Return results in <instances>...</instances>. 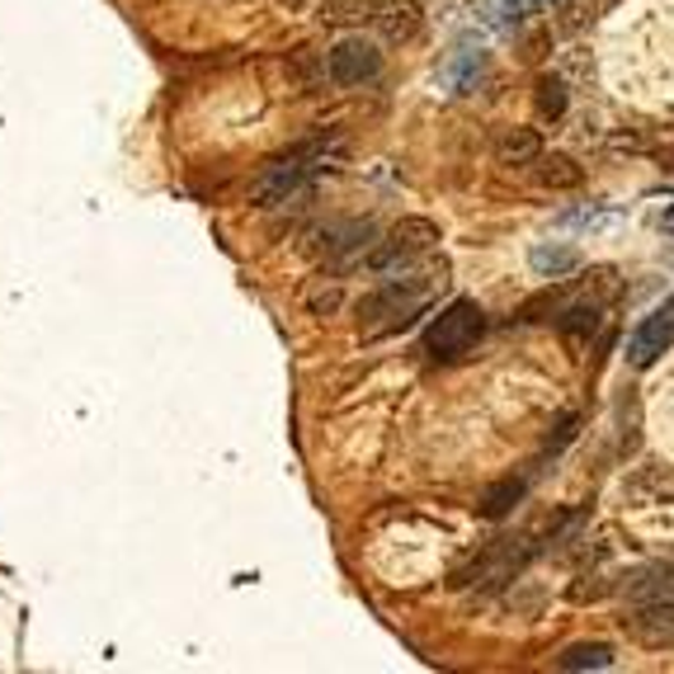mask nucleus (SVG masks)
Instances as JSON below:
<instances>
[{
    "mask_svg": "<svg viewBox=\"0 0 674 674\" xmlns=\"http://www.w3.org/2000/svg\"><path fill=\"white\" fill-rule=\"evenodd\" d=\"M622 632H628L637 646H651V651L674 646V595L646 599L637 613L622 618Z\"/></svg>",
    "mask_w": 674,
    "mask_h": 674,
    "instance_id": "7",
    "label": "nucleus"
},
{
    "mask_svg": "<svg viewBox=\"0 0 674 674\" xmlns=\"http://www.w3.org/2000/svg\"><path fill=\"white\" fill-rule=\"evenodd\" d=\"M524 496H529V477H504V481H496L491 491L481 496L477 510H481V519H504Z\"/></svg>",
    "mask_w": 674,
    "mask_h": 674,
    "instance_id": "12",
    "label": "nucleus"
},
{
    "mask_svg": "<svg viewBox=\"0 0 674 674\" xmlns=\"http://www.w3.org/2000/svg\"><path fill=\"white\" fill-rule=\"evenodd\" d=\"M533 99H537V113H543V118H562L566 113V86H562L557 76H537Z\"/></svg>",
    "mask_w": 674,
    "mask_h": 674,
    "instance_id": "20",
    "label": "nucleus"
},
{
    "mask_svg": "<svg viewBox=\"0 0 674 674\" xmlns=\"http://www.w3.org/2000/svg\"><path fill=\"white\" fill-rule=\"evenodd\" d=\"M439 241L444 236L430 217H406V222H396L392 231H387V241H378L373 250H368L363 264L373 269V274H401V269H411L420 256H430Z\"/></svg>",
    "mask_w": 674,
    "mask_h": 674,
    "instance_id": "3",
    "label": "nucleus"
},
{
    "mask_svg": "<svg viewBox=\"0 0 674 674\" xmlns=\"http://www.w3.org/2000/svg\"><path fill=\"white\" fill-rule=\"evenodd\" d=\"M279 6H283V10H307L312 0H279Z\"/></svg>",
    "mask_w": 674,
    "mask_h": 674,
    "instance_id": "25",
    "label": "nucleus"
},
{
    "mask_svg": "<svg viewBox=\"0 0 674 674\" xmlns=\"http://www.w3.org/2000/svg\"><path fill=\"white\" fill-rule=\"evenodd\" d=\"M557 326L566 340H589V335L599 330V307L595 302H570V307L557 316Z\"/></svg>",
    "mask_w": 674,
    "mask_h": 674,
    "instance_id": "16",
    "label": "nucleus"
},
{
    "mask_svg": "<svg viewBox=\"0 0 674 674\" xmlns=\"http://www.w3.org/2000/svg\"><path fill=\"white\" fill-rule=\"evenodd\" d=\"M661 231H665V236H674V204H670V208H665V217H661Z\"/></svg>",
    "mask_w": 674,
    "mask_h": 674,
    "instance_id": "24",
    "label": "nucleus"
},
{
    "mask_svg": "<svg viewBox=\"0 0 674 674\" xmlns=\"http://www.w3.org/2000/svg\"><path fill=\"white\" fill-rule=\"evenodd\" d=\"M382 0H326V10H322V20L330 24H349V20H373Z\"/></svg>",
    "mask_w": 674,
    "mask_h": 674,
    "instance_id": "19",
    "label": "nucleus"
},
{
    "mask_svg": "<svg viewBox=\"0 0 674 674\" xmlns=\"http://www.w3.org/2000/svg\"><path fill=\"white\" fill-rule=\"evenodd\" d=\"M444 283H448V279H444V264H439V269H434V264L406 269V274H382V283L363 297V307H359L363 335H368V340H378V335L406 330L415 316L430 307V297L439 293Z\"/></svg>",
    "mask_w": 674,
    "mask_h": 674,
    "instance_id": "1",
    "label": "nucleus"
},
{
    "mask_svg": "<svg viewBox=\"0 0 674 674\" xmlns=\"http://www.w3.org/2000/svg\"><path fill=\"white\" fill-rule=\"evenodd\" d=\"M537 132L533 128H510L500 138V146H496V156H500V165H529V161H537Z\"/></svg>",
    "mask_w": 674,
    "mask_h": 674,
    "instance_id": "14",
    "label": "nucleus"
},
{
    "mask_svg": "<svg viewBox=\"0 0 674 674\" xmlns=\"http://www.w3.org/2000/svg\"><path fill=\"white\" fill-rule=\"evenodd\" d=\"M674 340V302L661 312H651L646 322H637V330L628 335V363L632 368H651Z\"/></svg>",
    "mask_w": 674,
    "mask_h": 674,
    "instance_id": "8",
    "label": "nucleus"
},
{
    "mask_svg": "<svg viewBox=\"0 0 674 674\" xmlns=\"http://www.w3.org/2000/svg\"><path fill=\"white\" fill-rule=\"evenodd\" d=\"M599 10H604V0H557V14H562V24H566V29L589 24Z\"/></svg>",
    "mask_w": 674,
    "mask_h": 674,
    "instance_id": "21",
    "label": "nucleus"
},
{
    "mask_svg": "<svg viewBox=\"0 0 674 674\" xmlns=\"http://www.w3.org/2000/svg\"><path fill=\"white\" fill-rule=\"evenodd\" d=\"M373 246H378V222H368V217L326 222V227H316V236H312V250L316 256H326L330 264H363Z\"/></svg>",
    "mask_w": 674,
    "mask_h": 674,
    "instance_id": "5",
    "label": "nucleus"
},
{
    "mask_svg": "<svg viewBox=\"0 0 674 674\" xmlns=\"http://www.w3.org/2000/svg\"><path fill=\"white\" fill-rule=\"evenodd\" d=\"M486 72V53L481 47H458V53H448V62L439 66V86L448 95H471L477 90V80Z\"/></svg>",
    "mask_w": 674,
    "mask_h": 674,
    "instance_id": "9",
    "label": "nucleus"
},
{
    "mask_svg": "<svg viewBox=\"0 0 674 674\" xmlns=\"http://www.w3.org/2000/svg\"><path fill=\"white\" fill-rule=\"evenodd\" d=\"M670 165H674V151H670Z\"/></svg>",
    "mask_w": 674,
    "mask_h": 674,
    "instance_id": "26",
    "label": "nucleus"
},
{
    "mask_svg": "<svg viewBox=\"0 0 674 674\" xmlns=\"http://www.w3.org/2000/svg\"><path fill=\"white\" fill-rule=\"evenodd\" d=\"M609 665H613L609 642H576L557 655V670H609Z\"/></svg>",
    "mask_w": 674,
    "mask_h": 674,
    "instance_id": "13",
    "label": "nucleus"
},
{
    "mask_svg": "<svg viewBox=\"0 0 674 674\" xmlns=\"http://www.w3.org/2000/svg\"><path fill=\"white\" fill-rule=\"evenodd\" d=\"M622 589H628V599H632V604L665 599V595H674V566H670V562H655V566L632 570V576L622 580Z\"/></svg>",
    "mask_w": 674,
    "mask_h": 674,
    "instance_id": "11",
    "label": "nucleus"
},
{
    "mask_svg": "<svg viewBox=\"0 0 674 674\" xmlns=\"http://www.w3.org/2000/svg\"><path fill=\"white\" fill-rule=\"evenodd\" d=\"M537 552H543V543H533V533L524 537H500L496 547H486L477 562H471V570H458L453 576V589H463V585H477V589H491V585H504V580H514L519 570H524Z\"/></svg>",
    "mask_w": 674,
    "mask_h": 674,
    "instance_id": "4",
    "label": "nucleus"
},
{
    "mask_svg": "<svg viewBox=\"0 0 674 674\" xmlns=\"http://www.w3.org/2000/svg\"><path fill=\"white\" fill-rule=\"evenodd\" d=\"M326 72L335 86H363V80H373L382 72V53L373 39H363V33H349L326 53Z\"/></svg>",
    "mask_w": 674,
    "mask_h": 674,
    "instance_id": "6",
    "label": "nucleus"
},
{
    "mask_svg": "<svg viewBox=\"0 0 674 674\" xmlns=\"http://www.w3.org/2000/svg\"><path fill=\"white\" fill-rule=\"evenodd\" d=\"M420 20H425V14H420L415 0H382L378 14H373V24L387 43H411L420 33Z\"/></svg>",
    "mask_w": 674,
    "mask_h": 674,
    "instance_id": "10",
    "label": "nucleus"
},
{
    "mask_svg": "<svg viewBox=\"0 0 674 674\" xmlns=\"http://www.w3.org/2000/svg\"><path fill=\"white\" fill-rule=\"evenodd\" d=\"M537 180H543L547 189H570V184H580V165L570 156H543L537 161Z\"/></svg>",
    "mask_w": 674,
    "mask_h": 674,
    "instance_id": "17",
    "label": "nucleus"
},
{
    "mask_svg": "<svg viewBox=\"0 0 674 674\" xmlns=\"http://www.w3.org/2000/svg\"><path fill=\"white\" fill-rule=\"evenodd\" d=\"M547 0H491V24L496 29H514V24H524L533 10H543Z\"/></svg>",
    "mask_w": 674,
    "mask_h": 674,
    "instance_id": "18",
    "label": "nucleus"
},
{
    "mask_svg": "<svg viewBox=\"0 0 674 674\" xmlns=\"http://www.w3.org/2000/svg\"><path fill=\"white\" fill-rule=\"evenodd\" d=\"M481 335H486V312L471 297H458V302H448V307L430 322L425 354H430L434 363H458L463 354L477 349Z\"/></svg>",
    "mask_w": 674,
    "mask_h": 674,
    "instance_id": "2",
    "label": "nucleus"
},
{
    "mask_svg": "<svg viewBox=\"0 0 674 674\" xmlns=\"http://www.w3.org/2000/svg\"><path fill=\"white\" fill-rule=\"evenodd\" d=\"M533 269L543 279H562V274H570V269L580 264V256H576V246H533Z\"/></svg>",
    "mask_w": 674,
    "mask_h": 674,
    "instance_id": "15",
    "label": "nucleus"
},
{
    "mask_svg": "<svg viewBox=\"0 0 674 674\" xmlns=\"http://www.w3.org/2000/svg\"><path fill=\"white\" fill-rule=\"evenodd\" d=\"M330 307H340V293H335V289H330V293H316V297H312V312H330Z\"/></svg>",
    "mask_w": 674,
    "mask_h": 674,
    "instance_id": "23",
    "label": "nucleus"
},
{
    "mask_svg": "<svg viewBox=\"0 0 674 674\" xmlns=\"http://www.w3.org/2000/svg\"><path fill=\"white\" fill-rule=\"evenodd\" d=\"M570 439H576V415H566L562 425H557V434H552V439H547V453H557V448H562V444H570Z\"/></svg>",
    "mask_w": 674,
    "mask_h": 674,
    "instance_id": "22",
    "label": "nucleus"
}]
</instances>
